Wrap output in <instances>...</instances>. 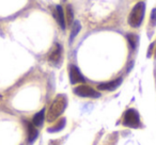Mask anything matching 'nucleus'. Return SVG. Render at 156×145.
I'll return each mask as SVG.
<instances>
[{"instance_id":"obj_1","label":"nucleus","mask_w":156,"mask_h":145,"mask_svg":"<svg viewBox=\"0 0 156 145\" xmlns=\"http://www.w3.org/2000/svg\"><path fill=\"white\" fill-rule=\"evenodd\" d=\"M67 106V98L65 95L63 94H60L58 95L55 100L52 102L51 106L48 109L47 115H46V119L47 122L51 123V122H55L63 112H64L65 108Z\"/></svg>"},{"instance_id":"obj_2","label":"nucleus","mask_w":156,"mask_h":145,"mask_svg":"<svg viewBox=\"0 0 156 145\" xmlns=\"http://www.w3.org/2000/svg\"><path fill=\"white\" fill-rule=\"evenodd\" d=\"M145 12V5L144 2H138L134 8L128 16V24L133 28H138L143 22Z\"/></svg>"},{"instance_id":"obj_3","label":"nucleus","mask_w":156,"mask_h":145,"mask_svg":"<svg viewBox=\"0 0 156 145\" xmlns=\"http://www.w3.org/2000/svg\"><path fill=\"white\" fill-rule=\"evenodd\" d=\"M122 125L129 128H139L141 127L140 115L135 109H128L124 112L122 119Z\"/></svg>"},{"instance_id":"obj_4","label":"nucleus","mask_w":156,"mask_h":145,"mask_svg":"<svg viewBox=\"0 0 156 145\" xmlns=\"http://www.w3.org/2000/svg\"><path fill=\"white\" fill-rule=\"evenodd\" d=\"M74 93L77 96L80 97H88V98H98L101 96V94L98 91H95L94 89H92L89 85H78L74 89Z\"/></svg>"},{"instance_id":"obj_5","label":"nucleus","mask_w":156,"mask_h":145,"mask_svg":"<svg viewBox=\"0 0 156 145\" xmlns=\"http://www.w3.org/2000/svg\"><path fill=\"white\" fill-rule=\"evenodd\" d=\"M61 57H62V48L59 44H55L48 54V61L51 64L58 65L61 61Z\"/></svg>"},{"instance_id":"obj_6","label":"nucleus","mask_w":156,"mask_h":145,"mask_svg":"<svg viewBox=\"0 0 156 145\" xmlns=\"http://www.w3.org/2000/svg\"><path fill=\"white\" fill-rule=\"evenodd\" d=\"M69 81L72 85H76V83H83L86 81L85 77L80 73V71L78 69L77 66L75 65H71L69 66Z\"/></svg>"},{"instance_id":"obj_7","label":"nucleus","mask_w":156,"mask_h":145,"mask_svg":"<svg viewBox=\"0 0 156 145\" xmlns=\"http://www.w3.org/2000/svg\"><path fill=\"white\" fill-rule=\"evenodd\" d=\"M121 83H122V78H118L115 80L109 81V82L101 83V85H98V89L101 90V91H113V90L118 89L121 85Z\"/></svg>"},{"instance_id":"obj_8","label":"nucleus","mask_w":156,"mask_h":145,"mask_svg":"<svg viewBox=\"0 0 156 145\" xmlns=\"http://www.w3.org/2000/svg\"><path fill=\"white\" fill-rule=\"evenodd\" d=\"M55 9H56L54 12L55 18H56L57 22L59 24L60 28L62 29V30H64L65 29V16H64V13H63L62 7H60V5H56Z\"/></svg>"},{"instance_id":"obj_9","label":"nucleus","mask_w":156,"mask_h":145,"mask_svg":"<svg viewBox=\"0 0 156 145\" xmlns=\"http://www.w3.org/2000/svg\"><path fill=\"white\" fill-rule=\"evenodd\" d=\"M26 128L27 131H28V142L32 143L39 136V131L37 130L35 126L32 123H29V122H26Z\"/></svg>"},{"instance_id":"obj_10","label":"nucleus","mask_w":156,"mask_h":145,"mask_svg":"<svg viewBox=\"0 0 156 145\" xmlns=\"http://www.w3.org/2000/svg\"><path fill=\"white\" fill-rule=\"evenodd\" d=\"M44 121H45V109H42L40 112H37V114L33 116L32 124L35 127H41L43 125Z\"/></svg>"},{"instance_id":"obj_11","label":"nucleus","mask_w":156,"mask_h":145,"mask_svg":"<svg viewBox=\"0 0 156 145\" xmlns=\"http://www.w3.org/2000/svg\"><path fill=\"white\" fill-rule=\"evenodd\" d=\"M65 19L69 26H72V22L74 19V13H73V9H72L71 5H66V9H65Z\"/></svg>"},{"instance_id":"obj_12","label":"nucleus","mask_w":156,"mask_h":145,"mask_svg":"<svg viewBox=\"0 0 156 145\" xmlns=\"http://www.w3.org/2000/svg\"><path fill=\"white\" fill-rule=\"evenodd\" d=\"M80 24H79V22H74L73 24H72V31H71V41H73L74 39L76 37V35L78 34V32L80 31Z\"/></svg>"},{"instance_id":"obj_13","label":"nucleus","mask_w":156,"mask_h":145,"mask_svg":"<svg viewBox=\"0 0 156 145\" xmlns=\"http://www.w3.org/2000/svg\"><path fill=\"white\" fill-rule=\"evenodd\" d=\"M127 41L129 43L132 49L133 50L136 49V47L138 46V41H139L138 36L136 34H127Z\"/></svg>"},{"instance_id":"obj_14","label":"nucleus","mask_w":156,"mask_h":145,"mask_svg":"<svg viewBox=\"0 0 156 145\" xmlns=\"http://www.w3.org/2000/svg\"><path fill=\"white\" fill-rule=\"evenodd\" d=\"M64 125H65V119L63 117V119H59V122L56 124V125L54 126V127L48 128V131H49V132H57V131H60L61 129H63Z\"/></svg>"},{"instance_id":"obj_15","label":"nucleus","mask_w":156,"mask_h":145,"mask_svg":"<svg viewBox=\"0 0 156 145\" xmlns=\"http://www.w3.org/2000/svg\"><path fill=\"white\" fill-rule=\"evenodd\" d=\"M150 22H151V26L154 27L156 25V9H153L151 13V18H150Z\"/></svg>"},{"instance_id":"obj_16","label":"nucleus","mask_w":156,"mask_h":145,"mask_svg":"<svg viewBox=\"0 0 156 145\" xmlns=\"http://www.w3.org/2000/svg\"><path fill=\"white\" fill-rule=\"evenodd\" d=\"M154 48L155 49H153V51H154V56H155V58H156V42L154 43Z\"/></svg>"}]
</instances>
